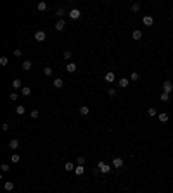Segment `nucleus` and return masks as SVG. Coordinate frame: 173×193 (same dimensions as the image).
<instances>
[{
  "mask_svg": "<svg viewBox=\"0 0 173 193\" xmlns=\"http://www.w3.org/2000/svg\"><path fill=\"white\" fill-rule=\"evenodd\" d=\"M97 167H99V172H102V174H107V172L111 171V165H107L106 162H102V160L97 164Z\"/></svg>",
  "mask_w": 173,
  "mask_h": 193,
  "instance_id": "f257e3e1",
  "label": "nucleus"
},
{
  "mask_svg": "<svg viewBox=\"0 0 173 193\" xmlns=\"http://www.w3.org/2000/svg\"><path fill=\"white\" fill-rule=\"evenodd\" d=\"M45 38H47V34H45V31H42V29H38V31L35 33V40L36 41H45Z\"/></svg>",
  "mask_w": 173,
  "mask_h": 193,
  "instance_id": "f03ea898",
  "label": "nucleus"
},
{
  "mask_svg": "<svg viewBox=\"0 0 173 193\" xmlns=\"http://www.w3.org/2000/svg\"><path fill=\"white\" fill-rule=\"evenodd\" d=\"M113 167L121 169V167H123V159H121V157H114V159H113Z\"/></svg>",
  "mask_w": 173,
  "mask_h": 193,
  "instance_id": "7ed1b4c3",
  "label": "nucleus"
},
{
  "mask_svg": "<svg viewBox=\"0 0 173 193\" xmlns=\"http://www.w3.org/2000/svg\"><path fill=\"white\" fill-rule=\"evenodd\" d=\"M80 16H81V14H80L78 9H71V11H69V17H71V19H75V21H76V19H80Z\"/></svg>",
  "mask_w": 173,
  "mask_h": 193,
  "instance_id": "20e7f679",
  "label": "nucleus"
},
{
  "mask_svg": "<svg viewBox=\"0 0 173 193\" xmlns=\"http://www.w3.org/2000/svg\"><path fill=\"white\" fill-rule=\"evenodd\" d=\"M171 90H173L171 81H164V83H163V91H164V93H170Z\"/></svg>",
  "mask_w": 173,
  "mask_h": 193,
  "instance_id": "39448f33",
  "label": "nucleus"
},
{
  "mask_svg": "<svg viewBox=\"0 0 173 193\" xmlns=\"http://www.w3.org/2000/svg\"><path fill=\"white\" fill-rule=\"evenodd\" d=\"M9 148H11V150H17V148H19V140L12 138L11 142H9Z\"/></svg>",
  "mask_w": 173,
  "mask_h": 193,
  "instance_id": "423d86ee",
  "label": "nucleus"
},
{
  "mask_svg": "<svg viewBox=\"0 0 173 193\" xmlns=\"http://www.w3.org/2000/svg\"><path fill=\"white\" fill-rule=\"evenodd\" d=\"M142 23H144L145 26H152V24H154V19H152L151 16H144L142 17Z\"/></svg>",
  "mask_w": 173,
  "mask_h": 193,
  "instance_id": "0eeeda50",
  "label": "nucleus"
},
{
  "mask_svg": "<svg viewBox=\"0 0 173 193\" xmlns=\"http://www.w3.org/2000/svg\"><path fill=\"white\" fill-rule=\"evenodd\" d=\"M104 78H106V81H107V83H113V81L116 80V76H114V73H106V76H104Z\"/></svg>",
  "mask_w": 173,
  "mask_h": 193,
  "instance_id": "6e6552de",
  "label": "nucleus"
},
{
  "mask_svg": "<svg viewBox=\"0 0 173 193\" xmlns=\"http://www.w3.org/2000/svg\"><path fill=\"white\" fill-rule=\"evenodd\" d=\"M64 28H66V23H64L62 19H61V21H57V23H56V29H57V31H62Z\"/></svg>",
  "mask_w": 173,
  "mask_h": 193,
  "instance_id": "1a4fd4ad",
  "label": "nucleus"
},
{
  "mask_svg": "<svg viewBox=\"0 0 173 193\" xmlns=\"http://www.w3.org/2000/svg\"><path fill=\"white\" fill-rule=\"evenodd\" d=\"M132 38L133 40H140V38H142V31H140V29H135L132 33Z\"/></svg>",
  "mask_w": 173,
  "mask_h": 193,
  "instance_id": "9d476101",
  "label": "nucleus"
},
{
  "mask_svg": "<svg viewBox=\"0 0 173 193\" xmlns=\"http://www.w3.org/2000/svg\"><path fill=\"white\" fill-rule=\"evenodd\" d=\"M12 88H23V81L19 80V78H16V80L12 81Z\"/></svg>",
  "mask_w": 173,
  "mask_h": 193,
  "instance_id": "9b49d317",
  "label": "nucleus"
},
{
  "mask_svg": "<svg viewBox=\"0 0 173 193\" xmlns=\"http://www.w3.org/2000/svg\"><path fill=\"white\" fill-rule=\"evenodd\" d=\"M158 119L161 121V122H166L170 117H168V114H166V112H161V114H158Z\"/></svg>",
  "mask_w": 173,
  "mask_h": 193,
  "instance_id": "f8f14e48",
  "label": "nucleus"
},
{
  "mask_svg": "<svg viewBox=\"0 0 173 193\" xmlns=\"http://www.w3.org/2000/svg\"><path fill=\"white\" fill-rule=\"evenodd\" d=\"M66 71H68V73H75V71H76V64L75 62H69L68 66H66Z\"/></svg>",
  "mask_w": 173,
  "mask_h": 193,
  "instance_id": "ddd939ff",
  "label": "nucleus"
},
{
  "mask_svg": "<svg viewBox=\"0 0 173 193\" xmlns=\"http://www.w3.org/2000/svg\"><path fill=\"white\" fill-rule=\"evenodd\" d=\"M75 172L78 174V176H81V174H85V167H83V165H76V167H75Z\"/></svg>",
  "mask_w": 173,
  "mask_h": 193,
  "instance_id": "4468645a",
  "label": "nucleus"
},
{
  "mask_svg": "<svg viewBox=\"0 0 173 193\" xmlns=\"http://www.w3.org/2000/svg\"><path fill=\"white\" fill-rule=\"evenodd\" d=\"M118 85H120L121 88H127V86L130 85V81H128L127 78H121V80H120V83H118Z\"/></svg>",
  "mask_w": 173,
  "mask_h": 193,
  "instance_id": "2eb2a0df",
  "label": "nucleus"
},
{
  "mask_svg": "<svg viewBox=\"0 0 173 193\" xmlns=\"http://www.w3.org/2000/svg\"><path fill=\"white\" fill-rule=\"evenodd\" d=\"M88 112H90V109L86 107V105H81L80 107V114L81 116H88Z\"/></svg>",
  "mask_w": 173,
  "mask_h": 193,
  "instance_id": "dca6fc26",
  "label": "nucleus"
},
{
  "mask_svg": "<svg viewBox=\"0 0 173 193\" xmlns=\"http://www.w3.org/2000/svg\"><path fill=\"white\" fill-rule=\"evenodd\" d=\"M62 85H64V81L61 80V78H57V80H54V86H56V88H62Z\"/></svg>",
  "mask_w": 173,
  "mask_h": 193,
  "instance_id": "f3484780",
  "label": "nucleus"
},
{
  "mask_svg": "<svg viewBox=\"0 0 173 193\" xmlns=\"http://www.w3.org/2000/svg\"><path fill=\"white\" fill-rule=\"evenodd\" d=\"M4 188H5L7 191H12V190H14V183H12V181H7L5 185H4Z\"/></svg>",
  "mask_w": 173,
  "mask_h": 193,
  "instance_id": "a211bd4d",
  "label": "nucleus"
},
{
  "mask_svg": "<svg viewBox=\"0 0 173 193\" xmlns=\"http://www.w3.org/2000/svg\"><path fill=\"white\" fill-rule=\"evenodd\" d=\"M31 66H33V64H31V60H24V62H23V69H24V71H29V69H31Z\"/></svg>",
  "mask_w": 173,
  "mask_h": 193,
  "instance_id": "6ab92c4d",
  "label": "nucleus"
},
{
  "mask_svg": "<svg viewBox=\"0 0 173 193\" xmlns=\"http://www.w3.org/2000/svg\"><path fill=\"white\" fill-rule=\"evenodd\" d=\"M21 91H23V97H28L29 93H31V88H29V86H23Z\"/></svg>",
  "mask_w": 173,
  "mask_h": 193,
  "instance_id": "aec40b11",
  "label": "nucleus"
},
{
  "mask_svg": "<svg viewBox=\"0 0 173 193\" xmlns=\"http://www.w3.org/2000/svg\"><path fill=\"white\" fill-rule=\"evenodd\" d=\"M159 100H161V102H168V100H170V93H164V91H163L161 97H159Z\"/></svg>",
  "mask_w": 173,
  "mask_h": 193,
  "instance_id": "412c9836",
  "label": "nucleus"
},
{
  "mask_svg": "<svg viewBox=\"0 0 173 193\" xmlns=\"http://www.w3.org/2000/svg\"><path fill=\"white\" fill-rule=\"evenodd\" d=\"M11 160H12V162H14V164H17V162H19V160H21V157H19V153H12Z\"/></svg>",
  "mask_w": 173,
  "mask_h": 193,
  "instance_id": "4be33fe9",
  "label": "nucleus"
},
{
  "mask_svg": "<svg viewBox=\"0 0 173 193\" xmlns=\"http://www.w3.org/2000/svg\"><path fill=\"white\" fill-rule=\"evenodd\" d=\"M38 11H40V12L47 11V4H45V2H38Z\"/></svg>",
  "mask_w": 173,
  "mask_h": 193,
  "instance_id": "5701e85b",
  "label": "nucleus"
},
{
  "mask_svg": "<svg viewBox=\"0 0 173 193\" xmlns=\"http://www.w3.org/2000/svg\"><path fill=\"white\" fill-rule=\"evenodd\" d=\"M64 169H66V171H75V164H71V162H66Z\"/></svg>",
  "mask_w": 173,
  "mask_h": 193,
  "instance_id": "b1692460",
  "label": "nucleus"
},
{
  "mask_svg": "<svg viewBox=\"0 0 173 193\" xmlns=\"http://www.w3.org/2000/svg\"><path fill=\"white\" fill-rule=\"evenodd\" d=\"M52 71H54L52 67H43V74L45 76H52Z\"/></svg>",
  "mask_w": 173,
  "mask_h": 193,
  "instance_id": "393cba45",
  "label": "nucleus"
},
{
  "mask_svg": "<svg viewBox=\"0 0 173 193\" xmlns=\"http://www.w3.org/2000/svg\"><path fill=\"white\" fill-rule=\"evenodd\" d=\"M16 112L19 114V116H23V114H24V107H23V105H17V107H16Z\"/></svg>",
  "mask_w": 173,
  "mask_h": 193,
  "instance_id": "a878e982",
  "label": "nucleus"
},
{
  "mask_svg": "<svg viewBox=\"0 0 173 193\" xmlns=\"http://www.w3.org/2000/svg\"><path fill=\"white\" fill-rule=\"evenodd\" d=\"M71 57H73V54H71L69 50H66V52H64V60H69Z\"/></svg>",
  "mask_w": 173,
  "mask_h": 193,
  "instance_id": "bb28decb",
  "label": "nucleus"
},
{
  "mask_svg": "<svg viewBox=\"0 0 173 193\" xmlns=\"http://www.w3.org/2000/svg\"><path fill=\"white\" fill-rule=\"evenodd\" d=\"M130 80H132V81H137V80H138V73H135V71H133V73L130 74Z\"/></svg>",
  "mask_w": 173,
  "mask_h": 193,
  "instance_id": "cd10ccee",
  "label": "nucleus"
},
{
  "mask_svg": "<svg viewBox=\"0 0 173 193\" xmlns=\"http://www.w3.org/2000/svg\"><path fill=\"white\" fill-rule=\"evenodd\" d=\"M7 62H9L7 57H0V66H7Z\"/></svg>",
  "mask_w": 173,
  "mask_h": 193,
  "instance_id": "c85d7f7f",
  "label": "nucleus"
},
{
  "mask_svg": "<svg viewBox=\"0 0 173 193\" xmlns=\"http://www.w3.org/2000/svg\"><path fill=\"white\" fill-rule=\"evenodd\" d=\"M38 116H40L38 110H31V117H33V119H38Z\"/></svg>",
  "mask_w": 173,
  "mask_h": 193,
  "instance_id": "c756f323",
  "label": "nucleus"
},
{
  "mask_svg": "<svg viewBox=\"0 0 173 193\" xmlns=\"http://www.w3.org/2000/svg\"><path fill=\"white\" fill-rule=\"evenodd\" d=\"M140 11V5H138V4H133L132 5V12H138Z\"/></svg>",
  "mask_w": 173,
  "mask_h": 193,
  "instance_id": "7c9ffc66",
  "label": "nucleus"
},
{
  "mask_svg": "<svg viewBox=\"0 0 173 193\" xmlns=\"http://www.w3.org/2000/svg\"><path fill=\"white\" fill-rule=\"evenodd\" d=\"M147 112H149V116H151V117H154V116H158V112H156V109H149Z\"/></svg>",
  "mask_w": 173,
  "mask_h": 193,
  "instance_id": "2f4dec72",
  "label": "nucleus"
},
{
  "mask_svg": "<svg viewBox=\"0 0 173 193\" xmlns=\"http://www.w3.org/2000/svg\"><path fill=\"white\" fill-rule=\"evenodd\" d=\"M0 167H2V171H4V172H7V171L11 169V165H9V164H2Z\"/></svg>",
  "mask_w": 173,
  "mask_h": 193,
  "instance_id": "473e14b6",
  "label": "nucleus"
},
{
  "mask_svg": "<svg viewBox=\"0 0 173 193\" xmlns=\"http://www.w3.org/2000/svg\"><path fill=\"white\" fill-rule=\"evenodd\" d=\"M85 157H83V155H81V157H78V165H83V164H85Z\"/></svg>",
  "mask_w": 173,
  "mask_h": 193,
  "instance_id": "72a5a7b5",
  "label": "nucleus"
},
{
  "mask_svg": "<svg viewBox=\"0 0 173 193\" xmlns=\"http://www.w3.org/2000/svg\"><path fill=\"white\" fill-rule=\"evenodd\" d=\"M107 95H109V97H114V95H116V90H114V88H109V90H107Z\"/></svg>",
  "mask_w": 173,
  "mask_h": 193,
  "instance_id": "f704fd0d",
  "label": "nucleus"
},
{
  "mask_svg": "<svg viewBox=\"0 0 173 193\" xmlns=\"http://www.w3.org/2000/svg\"><path fill=\"white\" fill-rule=\"evenodd\" d=\"M23 55V52L19 50V48H17V50H14V57H21Z\"/></svg>",
  "mask_w": 173,
  "mask_h": 193,
  "instance_id": "c9c22d12",
  "label": "nucleus"
},
{
  "mask_svg": "<svg viewBox=\"0 0 173 193\" xmlns=\"http://www.w3.org/2000/svg\"><path fill=\"white\" fill-rule=\"evenodd\" d=\"M56 16H64V9H57V12H56Z\"/></svg>",
  "mask_w": 173,
  "mask_h": 193,
  "instance_id": "e433bc0d",
  "label": "nucleus"
},
{
  "mask_svg": "<svg viewBox=\"0 0 173 193\" xmlns=\"http://www.w3.org/2000/svg\"><path fill=\"white\" fill-rule=\"evenodd\" d=\"M2 129H4V131H9V124H7V122H4V124H2Z\"/></svg>",
  "mask_w": 173,
  "mask_h": 193,
  "instance_id": "4c0bfd02",
  "label": "nucleus"
},
{
  "mask_svg": "<svg viewBox=\"0 0 173 193\" xmlns=\"http://www.w3.org/2000/svg\"><path fill=\"white\" fill-rule=\"evenodd\" d=\"M11 100H17V93H11Z\"/></svg>",
  "mask_w": 173,
  "mask_h": 193,
  "instance_id": "58836bf2",
  "label": "nucleus"
}]
</instances>
